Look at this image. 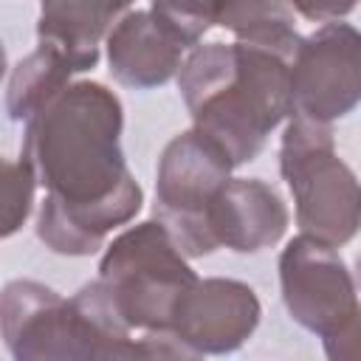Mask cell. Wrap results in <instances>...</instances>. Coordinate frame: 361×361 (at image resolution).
Segmentation results:
<instances>
[{
    "label": "cell",
    "mask_w": 361,
    "mask_h": 361,
    "mask_svg": "<svg viewBox=\"0 0 361 361\" xmlns=\"http://www.w3.org/2000/svg\"><path fill=\"white\" fill-rule=\"evenodd\" d=\"M121 133V99L90 79L71 82L25 121L20 155L45 186L37 237L48 251L90 257L141 212L144 189L127 166Z\"/></svg>",
    "instance_id": "cell-1"
},
{
    "label": "cell",
    "mask_w": 361,
    "mask_h": 361,
    "mask_svg": "<svg viewBox=\"0 0 361 361\" xmlns=\"http://www.w3.org/2000/svg\"><path fill=\"white\" fill-rule=\"evenodd\" d=\"M175 79L192 127L217 141L234 166L254 161L293 116L290 59L257 45H195Z\"/></svg>",
    "instance_id": "cell-2"
},
{
    "label": "cell",
    "mask_w": 361,
    "mask_h": 361,
    "mask_svg": "<svg viewBox=\"0 0 361 361\" xmlns=\"http://www.w3.org/2000/svg\"><path fill=\"white\" fill-rule=\"evenodd\" d=\"M3 344L17 361H118L141 358L133 327L102 279L71 299L34 279H11L0 296Z\"/></svg>",
    "instance_id": "cell-3"
},
{
    "label": "cell",
    "mask_w": 361,
    "mask_h": 361,
    "mask_svg": "<svg viewBox=\"0 0 361 361\" xmlns=\"http://www.w3.org/2000/svg\"><path fill=\"white\" fill-rule=\"evenodd\" d=\"M279 175L290 189L296 226L336 248L361 231V180L336 152L333 127L293 113L279 141Z\"/></svg>",
    "instance_id": "cell-4"
},
{
    "label": "cell",
    "mask_w": 361,
    "mask_h": 361,
    "mask_svg": "<svg viewBox=\"0 0 361 361\" xmlns=\"http://www.w3.org/2000/svg\"><path fill=\"white\" fill-rule=\"evenodd\" d=\"M99 279L133 330H169L183 296L200 279L169 228L149 217L104 248Z\"/></svg>",
    "instance_id": "cell-5"
},
{
    "label": "cell",
    "mask_w": 361,
    "mask_h": 361,
    "mask_svg": "<svg viewBox=\"0 0 361 361\" xmlns=\"http://www.w3.org/2000/svg\"><path fill=\"white\" fill-rule=\"evenodd\" d=\"M234 169L228 152L197 127L166 141L155 166L152 217L169 228L189 259L209 257L220 248L209 214Z\"/></svg>",
    "instance_id": "cell-6"
},
{
    "label": "cell",
    "mask_w": 361,
    "mask_h": 361,
    "mask_svg": "<svg viewBox=\"0 0 361 361\" xmlns=\"http://www.w3.org/2000/svg\"><path fill=\"white\" fill-rule=\"evenodd\" d=\"M279 290L288 316L319 338L338 333L358 310L355 274L338 248L302 231L279 254Z\"/></svg>",
    "instance_id": "cell-7"
},
{
    "label": "cell",
    "mask_w": 361,
    "mask_h": 361,
    "mask_svg": "<svg viewBox=\"0 0 361 361\" xmlns=\"http://www.w3.org/2000/svg\"><path fill=\"white\" fill-rule=\"evenodd\" d=\"M293 113L333 124L361 104V31L350 23H322L290 56Z\"/></svg>",
    "instance_id": "cell-8"
},
{
    "label": "cell",
    "mask_w": 361,
    "mask_h": 361,
    "mask_svg": "<svg viewBox=\"0 0 361 361\" xmlns=\"http://www.w3.org/2000/svg\"><path fill=\"white\" fill-rule=\"evenodd\" d=\"M262 305L251 285L226 276L197 279L183 296L169 333L189 350L192 358L200 355H228L237 353L259 327Z\"/></svg>",
    "instance_id": "cell-9"
},
{
    "label": "cell",
    "mask_w": 361,
    "mask_h": 361,
    "mask_svg": "<svg viewBox=\"0 0 361 361\" xmlns=\"http://www.w3.org/2000/svg\"><path fill=\"white\" fill-rule=\"evenodd\" d=\"M107 65L118 85L152 90L178 76L186 45L161 23L152 8H130L104 39Z\"/></svg>",
    "instance_id": "cell-10"
},
{
    "label": "cell",
    "mask_w": 361,
    "mask_h": 361,
    "mask_svg": "<svg viewBox=\"0 0 361 361\" xmlns=\"http://www.w3.org/2000/svg\"><path fill=\"white\" fill-rule=\"evenodd\" d=\"M288 223L290 214L282 195L262 178H228L209 214L217 245L234 254H257L276 245Z\"/></svg>",
    "instance_id": "cell-11"
},
{
    "label": "cell",
    "mask_w": 361,
    "mask_h": 361,
    "mask_svg": "<svg viewBox=\"0 0 361 361\" xmlns=\"http://www.w3.org/2000/svg\"><path fill=\"white\" fill-rule=\"evenodd\" d=\"M135 0H39L37 42L68 54L82 73L96 68L99 45Z\"/></svg>",
    "instance_id": "cell-12"
},
{
    "label": "cell",
    "mask_w": 361,
    "mask_h": 361,
    "mask_svg": "<svg viewBox=\"0 0 361 361\" xmlns=\"http://www.w3.org/2000/svg\"><path fill=\"white\" fill-rule=\"evenodd\" d=\"M82 68L48 42H37L31 54H25L8 73L6 82V113L11 121H28L42 104H48L56 93H62Z\"/></svg>",
    "instance_id": "cell-13"
},
{
    "label": "cell",
    "mask_w": 361,
    "mask_h": 361,
    "mask_svg": "<svg viewBox=\"0 0 361 361\" xmlns=\"http://www.w3.org/2000/svg\"><path fill=\"white\" fill-rule=\"evenodd\" d=\"M240 3L243 0H149V8L192 51L209 28H226Z\"/></svg>",
    "instance_id": "cell-14"
},
{
    "label": "cell",
    "mask_w": 361,
    "mask_h": 361,
    "mask_svg": "<svg viewBox=\"0 0 361 361\" xmlns=\"http://www.w3.org/2000/svg\"><path fill=\"white\" fill-rule=\"evenodd\" d=\"M37 186V172L23 155L3 161V240L14 237L31 217Z\"/></svg>",
    "instance_id": "cell-15"
},
{
    "label": "cell",
    "mask_w": 361,
    "mask_h": 361,
    "mask_svg": "<svg viewBox=\"0 0 361 361\" xmlns=\"http://www.w3.org/2000/svg\"><path fill=\"white\" fill-rule=\"evenodd\" d=\"M322 344L327 358L333 361H361V305L353 313V319L330 338H322Z\"/></svg>",
    "instance_id": "cell-16"
},
{
    "label": "cell",
    "mask_w": 361,
    "mask_h": 361,
    "mask_svg": "<svg viewBox=\"0 0 361 361\" xmlns=\"http://www.w3.org/2000/svg\"><path fill=\"white\" fill-rule=\"evenodd\" d=\"M361 0H290L293 11L310 23H336L344 20Z\"/></svg>",
    "instance_id": "cell-17"
},
{
    "label": "cell",
    "mask_w": 361,
    "mask_h": 361,
    "mask_svg": "<svg viewBox=\"0 0 361 361\" xmlns=\"http://www.w3.org/2000/svg\"><path fill=\"white\" fill-rule=\"evenodd\" d=\"M355 285H358V290H361V254L355 257Z\"/></svg>",
    "instance_id": "cell-18"
}]
</instances>
